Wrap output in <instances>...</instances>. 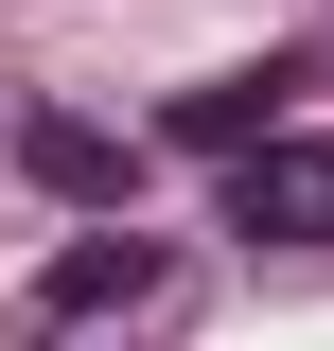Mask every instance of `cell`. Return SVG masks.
<instances>
[{"label": "cell", "mask_w": 334, "mask_h": 351, "mask_svg": "<svg viewBox=\"0 0 334 351\" xmlns=\"http://www.w3.org/2000/svg\"><path fill=\"white\" fill-rule=\"evenodd\" d=\"M229 228H247V246H334V141H247V158H229Z\"/></svg>", "instance_id": "1"}, {"label": "cell", "mask_w": 334, "mask_h": 351, "mask_svg": "<svg viewBox=\"0 0 334 351\" xmlns=\"http://www.w3.org/2000/svg\"><path fill=\"white\" fill-rule=\"evenodd\" d=\"M18 176H36L53 211H124V193H141V141L88 123V106H36V123H18Z\"/></svg>", "instance_id": "2"}, {"label": "cell", "mask_w": 334, "mask_h": 351, "mask_svg": "<svg viewBox=\"0 0 334 351\" xmlns=\"http://www.w3.org/2000/svg\"><path fill=\"white\" fill-rule=\"evenodd\" d=\"M282 106H299V71L264 53V71H194L159 106V141H194V158H247V141H282Z\"/></svg>", "instance_id": "3"}, {"label": "cell", "mask_w": 334, "mask_h": 351, "mask_svg": "<svg viewBox=\"0 0 334 351\" xmlns=\"http://www.w3.org/2000/svg\"><path fill=\"white\" fill-rule=\"evenodd\" d=\"M159 281H176V263L141 246V228H88V246H53V281H36V299H53V316H141Z\"/></svg>", "instance_id": "4"}]
</instances>
